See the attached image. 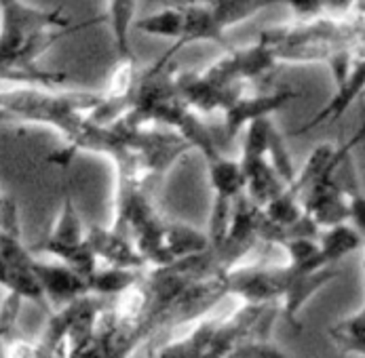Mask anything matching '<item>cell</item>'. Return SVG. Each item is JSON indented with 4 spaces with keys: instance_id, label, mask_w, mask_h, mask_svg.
<instances>
[{
    "instance_id": "obj_1",
    "label": "cell",
    "mask_w": 365,
    "mask_h": 358,
    "mask_svg": "<svg viewBox=\"0 0 365 358\" xmlns=\"http://www.w3.org/2000/svg\"><path fill=\"white\" fill-rule=\"evenodd\" d=\"M108 17L70 23L63 6L43 11L21 0H0V83L57 89L66 83L63 72L43 70L36 59L61 38L98 26Z\"/></svg>"
},
{
    "instance_id": "obj_2",
    "label": "cell",
    "mask_w": 365,
    "mask_h": 358,
    "mask_svg": "<svg viewBox=\"0 0 365 358\" xmlns=\"http://www.w3.org/2000/svg\"><path fill=\"white\" fill-rule=\"evenodd\" d=\"M262 41L270 47L277 63L327 61L331 55L364 45V9L342 17H314L294 26L262 32Z\"/></svg>"
},
{
    "instance_id": "obj_3",
    "label": "cell",
    "mask_w": 365,
    "mask_h": 358,
    "mask_svg": "<svg viewBox=\"0 0 365 358\" xmlns=\"http://www.w3.org/2000/svg\"><path fill=\"white\" fill-rule=\"evenodd\" d=\"M102 98V93H57L55 89L21 85L0 91V120L47 125L72 146Z\"/></svg>"
},
{
    "instance_id": "obj_4",
    "label": "cell",
    "mask_w": 365,
    "mask_h": 358,
    "mask_svg": "<svg viewBox=\"0 0 365 358\" xmlns=\"http://www.w3.org/2000/svg\"><path fill=\"white\" fill-rule=\"evenodd\" d=\"M285 0H192L180 4L182 9V34L167 51L175 57L184 47L192 43H215L222 49H235L226 36V30L250 19L268 6L283 4Z\"/></svg>"
},
{
    "instance_id": "obj_5",
    "label": "cell",
    "mask_w": 365,
    "mask_h": 358,
    "mask_svg": "<svg viewBox=\"0 0 365 358\" xmlns=\"http://www.w3.org/2000/svg\"><path fill=\"white\" fill-rule=\"evenodd\" d=\"M30 253L53 256L57 261L70 265L72 270H76L85 278L100 265L93 251H91V247H89V243H87V232H85L81 217L76 213L74 196H72L68 184H66L63 205L59 211V217L55 219V226L43 241H38L36 245L30 247Z\"/></svg>"
},
{
    "instance_id": "obj_6",
    "label": "cell",
    "mask_w": 365,
    "mask_h": 358,
    "mask_svg": "<svg viewBox=\"0 0 365 358\" xmlns=\"http://www.w3.org/2000/svg\"><path fill=\"white\" fill-rule=\"evenodd\" d=\"M277 59L270 51V47L258 41L252 47L245 49H230L222 59H217L211 68H207L203 78L220 89L230 87H245L247 83H256L264 76H268L277 68Z\"/></svg>"
},
{
    "instance_id": "obj_7",
    "label": "cell",
    "mask_w": 365,
    "mask_h": 358,
    "mask_svg": "<svg viewBox=\"0 0 365 358\" xmlns=\"http://www.w3.org/2000/svg\"><path fill=\"white\" fill-rule=\"evenodd\" d=\"M300 98L294 89H277L272 93H247L245 89L222 112L224 114V142H232L243 127L258 118H268L272 112L285 107L292 100Z\"/></svg>"
},
{
    "instance_id": "obj_8",
    "label": "cell",
    "mask_w": 365,
    "mask_h": 358,
    "mask_svg": "<svg viewBox=\"0 0 365 358\" xmlns=\"http://www.w3.org/2000/svg\"><path fill=\"white\" fill-rule=\"evenodd\" d=\"M32 272L38 280V287L45 295L47 306H55L59 310V307L76 302L78 298L89 295L87 278L61 261H38V259H34Z\"/></svg>"
},
{
    "instance_id": "obj_9",
    "label": "cell",
    "mask_w": 365,
    "mask_h": 358,
    "mask_svg": "<svg viewBox=\"0 0 365 358\" xmlns=\"http://www.w3.org/2000/svg\"><path fill=\"white\" fill-rule=\"evenodd\" d=\"M85 232H87V243L98 259V263L127 268V270H144L148 265L144 257L138 253L133 241L127 238L125 234L112 228H100V226H91Z\"/></svg>"
},
{
    "instance_id": "obj_10",
    "label": "cell",
    "mask_w": 365,
    "mask_h": 358,
    "mask_svg": "<svg viewBox=\"0 0 365 358\" xmlns=\"http://www.w3.org/2000/svg\"><path fill=\"white\" fill-rule=\"evenodd\" d=\"M364 85H365V61L364 57H359L351 70V74L336 83V95L331 98V102L327 105H323L317 114H314L311 120H307L298 131L296 135H304L309 131L317 129L319 125H329V122H336L338 118L344 116V112L353 105V102L364 93Z\"/></svg>"
},
{
    "instance_id": "obj_11",
    "label": "cell",
    "mask_w": 365,
    "mask_h": 358,
    "mask_svg": "<svg viewBox=\"0 0 365 358\" xmlns=\"http://www.w3.org/2000/svg\"><path fill=\"white\" fill-rule=\"evenodd\" d=\"M340 272L334 268H321L314 272H296L292 270L289 283L285 287V293L281 298V312L287 318L289 325H294L296 329H300L298 325V312L302 306L313 298L319 289H323L329 280H334Z\"/></svg>"
},
{
    "instance_id": "obj_12",
    "label": "cell",
    "mask_w": 365,
    "mask_h": 358,
    "mask_svg": "<svg viewBox=\"0 0 365 358\" xmlns=\"http://www.w3.org/2000/svg\"><path fill=\"white\" fill-rule=\"evenodd\" d=\"M217 320L220 316H209V314L197 318L192 329L186 335L165 344L155 358H203L207 352L209 339L213 335Z\"/></svg>"
},
{
    "instance_id": "obj_13",
    "label": "cell",
    "mask_w": 365,
    "mask_h": 358,
    "mask_svg": "<svg viewBox=\"0 0 365 358\" xmlns=\"http://www.w3.org/2000/svg\"><path fill=\"white\" fill-rule=\"evenodd\" d=\"M317 245H319L323 263L331 268L344 256L361 249L364 234L357 232L351 223H338V226L325 228V232L317 236Z\"/></svg>"
},
{
    "instance_id": "obj_14",
    "label": "cell",
    "mask_w": 365,
    "mask_h": 358,
    "mask_svg": "<svg viewBox=\"0 0 365 358\" xmlns=\"http://www.w3.org/2000/svg\"><path fill=\"white\" fill-rule=\"evenodd\" d=\"M135 11H138V0H110L108 15H110V28L114 36L118 63L135 61V55L129 43L131 26L135 21Z\"/></svg>"
},
{
    "instance_id": "obj_15",
    "label": "cell",
    "mask_w": 365,
    "mask_h": 358,
    "mask_svg": "<svg viewBox=\"0 0 365 358\" xmlns=\"http://www.w3.org/2000/svg\"><path fill=\"white\" fill-rule=\"evenodd\" d=\"M142 270H127V268H114V265H98L87 276V289L89 295L98 298H114L120 291H125L129 285L142 278Z\"/></svg>"
},
{
    "instance_id": "obj_16",
    "label": "cell",
    "mask_w": 365,
    "mask_h": 358,
    "mask_svg": "<svg viewBox=\"0 0 365 358\" xmlns=\"http://www.w3.org/2000/svg\"><path fill=\"white\" fill-rule=\"evenodd\" d=\"M327 337L342 354H355L364 358L365 354V312L359 310L331 327H327Z\"/></svg>"
},
{
    "instance_id": "obj_17",
    "label": "cell",
    "mask_w": 365,
    "mask_h": 358,
    "mask_svg": "<svg viewBox=\"0 0 365 358\" xmlns=\"http://www.w3.org/2000/svg\"><path fill=\"white\" fill-rule=\"evenodd\" d=\"M277 316V307L268 306L264 310L256 327L252 329V333L247 335V346H250V358H292L287 357L279 346H274L270 342V325Z\"/></svg>"
},
{
    "instance_id": "obj_18",
    "label": "cell",
    "mask_w": 365,
    "mask_h": 358,
    "mask_svg": "<svg viewBox=\"0 0 365 358\" xmlns=\"http://www.w3.org/2000/svg\"><path fill=\"white\" fill-rule=\"evenodd\" d=\"M138 28L144 34L171 38L175 43L180 38V34H182V9H180V4L167 6V9L158 11V13H153V15L140 19Z\"/></svg>"
},
{
    "instance_id": "obj_19",
    "label": "cell",
    "mask_w": 365,
    "mask_h": 358,
    "mask_svg": "<svg viewBox=\"0 0 365 358\" xmlns=\"http://www.w3.org/2000/svg\"><path fill=\"white\" fill-rule=\"evenodd\" d=\"M268 160H270V167L277 171V175L281 177V181L285 186H289L294 181V162H292V156L287 152L279 131L272 127L270 129V135H268Z\"/></svg>"
},
{
    "instance_id": "obj_20",
    "label": "cell",
    "mask_w": 365,
    "mask_h": 358,
    "mask_svg": "<svg viewBox=\"0 0 365 358\" xmlns=\"http://www.w3.org/2000/svg\"><path fill=\"white\" fill-rule=\"evenodd\" d=\"M2 358H59V354L49 348L43 339L38 342H21V339H9L4 342Z\"/></svg>"
},
{
    "instance_id": "obj_21",
    "label": "cell",
    "mask_w": 365,
    "mask_h": 358,
    "mask_svg": "<svg viewBox=\"0 0 365 358\" xmlns=\"http://www.w3.org/2000/svg\"><path fill=\"white\" fill-rule=\"evenodd\" d=\"M24 300L15 293H6L2 306H0V342H9L13 339V331L19 318V310H21Z\"/></svg>"
},
{
    "instance_id": "obj_22",
    "label": "cell",
    "mask_w": 365,
    "mask_h": 358,
    "mask_svg": "<svg viewBox=\"0 0 365 358\" xmlns=\"http://www.w3.org/2000/svg\"><path fill=\"white\" fill-rule=\"evenodd\" d=\"M283 4H289L294 9V15L298 17V21L321 17L323 13V0H285Z\"/></svg>"
},
{
    "instance_id": "obj_23",
    "label": "cell",
    "mask_w": 365,
    "mask_h": 358,
    "mask_svg": "<svg viewBox=\"0 0 365 358\" xmlns=\"http://www.w3.org/2000/svg\"><path fill=\"white\" fill-rule=\"evenodd\" d=\"M359 9H364V0H323V11L340 15H351Z\"/></svg>"
},
{
    "instance_id": "obj_24",
    "label": "cell",
    "mask_w": 365,
    "mask_h": 358,
    "mask_svg": "<svg viewBox=\"0 0 365 358\" xmlns=\"http://www.w3.org/2000/svg\"><path fill=\"white\" fill-rule=\"evenodd\" d=\"M175 4H186V2H192V0H173Z\"/></svg>"
},
{
    "instance_id": "obj_25",
    "label": "cell",
    "mask_w": 365,
    "mask_h": 358,
    "mask_svg": "<svg viewBox=\"0 0 365 358\" xmlns=\"http://www.w3.org/2000/svg\"><path fill=\"white\" fill-rule=\"evenodd\" d=\"M2 199H4V196H0V205H2Z\"/></svg>"
}]
</instances>
